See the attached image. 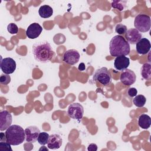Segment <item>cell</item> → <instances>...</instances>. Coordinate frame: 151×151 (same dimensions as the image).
<instances>
[{
    "instance_id": "1",
    "label": "cell",
    "mask_w": 151,
    "mask_h": 151,
    "mask_svg": "<svg viewBox=\"0 0 151 151\" xmlns=\"http://www.w3.org/2000/svg\"><path fill=\"white\" fill-rule=\"evenodd\" d=\"M32 54L35 60L43 63L50 61L54 55L50 44L47 41L35 42L32 46Z\"/></svg>"
},
{
    "instance_id": "2",
    "label": "cell",
    "mask_w": 151,
    "mask_h": 151,
    "mask_svg": "<svg viewBox=\"0 0 151 151\" xmlns=\"http://www.w3.org/2000/svg\"><path fill=\"white\" fill-rule=\"evenodd\" d=\"M109 51L113 57L126 56L130 53V45L123 37L119 35H115L110 41Z\"/></svg>"
},
{
    "instance_id": "3",
    "label": "cell",
    "mask_w": 151,
    "mask_h": 151,
    "mask_svg": "<svg viewBox=\"0 0 151 151\" xmlns=\"http://www.w3.org/2000/svg\"><path fill=\"white\" fill-rule=\"evenodd\" d=\"M6 142L11 145L17 146L22 143L25 139V130L19 125L10 126L5 132Z\"/></svg>"
},
{
    "instance_id": "4",
    "label": "cell",
    "mask_w": 151,
    "mask_h": 151,
    "mask_svg": "<svg viewBox=\"0 0 151 151\" xmlns=\"http://www.w3.org/2000/svg\"><path fill=\"white\" fill-rule=\"evenodd\" d=\"M134 25L139 32H146L150 28V17L146 14H138L134 18Z\"/></svg>"
},
{
    "instance_id": "5",
    "label": "cell",
    "mask_w": 151,
    "mask_h": 151,
    "mask_svg": "<svg viewBox=\"0 0 151 151\" xmlns=\"http://www.w3.org/2000/svg\"><path fill=\"white\" fill-rule=\"evenodd\" d=\"M93 79L103 86H107L111 81V75L110 71L104 67L96 71L93 75Z\"/></svg>"
},
{
    "instance_id": "6",
    "label": "cell",
    "mask_w": 151,
    "mask_h": 151,
    "mask_svg": "<svg viewBox=\"0 0 151 151\" xmlns=\"http://www.w3.org/2000/svg\"><path fill=\"white\" fill-rule=\"evenodd\" d=\"M68 116L73 119L80 120L84 114V109L81 104L78 103H74L71 104L67 110Z\"/></svg>"
},
{
    "instance_id": "7",
    "label": "cell",
    "mask_w": 151,
    "mask_h": 151,
    "mask_svg": "<svg viewBox=\"0 0 151 151\" xmlns=\"http://www.w3.org/2000/svg\"><path fill=\"white\" fill-rule=\"evenodd\" d=\"M80 57V55L78 51L74 49H70L64 52L63 57V60L65 63L73 65L78 63Z\"/></svg>"
},
{
    "instance_id": "8",
    "label": "cell",
    "mask_w": 151,
    "mask_h": 151,
    "mask_svg": "<svg viewBox=\"0 0 151 151\" xmlns=\"http://www.w3.org/2000/svg\"><path fill=\"white\" fill-rule=\"evenodd\" d=\"M1 69L4 74H10L14 72L16 69V63L11 57L4 58L1 61Z\"/></svg>"
},
{
    "instance_id": "9",
    "label": "cell",
    "mask_w": 151,
    "mask_h": 151,
    "mask_svg": "<svg viewBox=\"0 0 151 151\" xmlns=\"http://www.w3.org/2000/svg\"><path fill=\"white\" fill-rule=\"evenodd\" d=\"M120 81L125 86H131L134 84L136 80V76L134 71L130 69L123 71L120 77Z\"/></svg>"
},
{
    "instance_id": "10",
    "label": "cell",
    "mask_w": 151,
    "mask_h": 151,
    "mask_svg": "<svg viewBox=\"0 0 151 151\" xmlns=\"http://www.w3.org/2000/svg\"><path fill=\"white\" fill-rule=\"evenodd\" d=\"M12 122L11 114L7 110H3L0 112V130H6Z\"/></svg>"
},
{
    "instance_id": "11",
    "label": "cell",
    "mask_w": 151,
    "mask_h": 151,
    "mask_svg": "<svg viewBox=\"0 0 151 151\" xmlns=\"http://www.w3.org/2000/svg\"><path fill=\"white\" fill-rule=\"evenodd\" d=\"M24 130L25 134V140L27 142L34 143L37 140L40 130L37 126H31L27 127Z\"/></svg>"
},
{
    "instance_id": "12",
    "label": "cell",
    "mask_w": 151,
    "mask_h": 151,
    "mask_svg": "<svg viewBox=\"0 0 151 151\" xmlns=\"http://www.w3.org/2000/svg\"><path fill=\"white\" fill-rule=\"evenodd\" d=\"M42 31V27L38 23L34 22L28 26L26 31V35L29 39L38 38Z\"/></svg>"
},
{
    "instance_id": "13",
    "label": "cell",
    "mask_w": 151,
    "mask_h": 151,
    "mask_svg": "<svg viewBox=\"0 0 151 151\" xmlns=\"http://www.w3.org/2000/svg\"><path fill=\"white\" fill-rule=\"evenodd\" d=\"M136 44V50L139 54H146L150 50V42L146 38H141Z\"/></svg>"
},
{
    "instance_id": "14",
    "label": "cell",
    "mask_w": 151,
    "mask_h": 151,
    "mask_svg": "<svg viewBox=\"0 0 151 151\" xmlns=\"http://www.w3.org/2000/svg\"><path fill=\"white\" fill-rule=\"evenodd\" d=\"M125 36L127 41L131 44H136L142 38V34L136 28L127 30Z\"/></svg>"
},
{
    "instance_id": "15",
    "label": "cell",
    "mask_w": 151,
    "mask_h": 151,
    "mask_svg": "<svg viewBox=\"0 0 151 151\" xmlns=\"http://www.w3.org/2000/svg\"><path fill=\"white\" fill-rule=\"evenodd\" d=\"M130 64V59L124 55L116 57L114 61V67L118 71H123L127 68Z\"/></svg>"
},
{
    "instance_id": "16",
    "label": "cell",
    "mask_w": 151,
    "mask_h": 151,
    "mask_svg": "<svg viewBox=\"0 0 151 151\" xmlns=\"http://www.w3.org/2000/svg\"><path fill=\"white\" fill-rule=\"evenodd\" d=\"M63 143V140L61 136L57 134H53L50 136L47 146L50 149H59Z\"/></svg>"
},
{
    "instance_id": "17",
    "label": "cell",
    "mask_w": 151,
    "mask_h": 151,
    "mask_svg": "<svg viewBox=\"0 0 151 151\" xmlns=\"http://www.w3.org/2000/svg\"><path fill=\"white\" fill-rule=\"evenodd\" d=\"M138 124L139 127L143 129L149 128L151 124V119L150 116L146 114L140 115L138 119Z\"/></svg>"
},
{
    "instance_id": "18",
    "label": "cell",
    "mask_w": 151,
    "mask_h": 151,
    "mask_svg": "<svg viewBox=\"0 0 151 151\" xmlns=\"http://www.w3.org/2000/svg\"><path fill=\"white\" fill-rule=\"evenodd\" d=\"M38 14L41 18H48L52 15L53 9L50 6L48 5H44L39 8Z\"/></svg>"
},
{
    "instance_id": "19",
    "label": "cell",
    "mask_w": 151,
    "mask_h": 151,
    "mask_svg": "<svg viewBox=\"0 0 151 151\" xmlns=\"http://www.w3.org/2000/svg\"><path fill=\"white\" fill-rule=\"evenodd\" d=\"M141 75L145 80H149L151 78V65L149 62L143 64L141 68Z\"/></svg>"
},
{
    "instance_id": "20",
    "label": "cell",
    "mask_w": 151,
    "mask_h": 151,
    "mask_svg": "<svg viewBox=\"0 0 151 151\" xmlns=\"http://www.w3.org/2000/svg\"><path fill=\"white\" fill-rule=\"evenodd\" d=\"M146 97L142 94L136 96L133 99V104L137 107H143L146 103Z\"/></svg>"
},
{
    "instance_id": "21",
    "label": "cell",
    "mask_w": 151,
    "mask_h": 151,
    "mask_svg": "<svg viewBox=\"0 0 151 151\" xmlns=\"http://www.w3.org/2000/svg\"><path fill=\"white\" fill-rule=\"evenodd\" d=\"M50 135L46 132H40L37 138V141L41 145H45L47 144Z\"/></svg>"
},
{
    "instance_id": "22",
    "label": "cell",
    "mask_w": 151,
    "mask_h": 151,
    "mask_svg": "<svg viewBox=\"0 0 151 151\" xmlns=\"http://www.w3.org/2000/svg\"><path fill=\"white\" fill-rule=\"evenodd\" d=\"M126 5V1H114L111 2V6L113 8L118 9L120 11L124 10Z\"/></svg>"
},
{
    "instance_id": "23",
    "label": "cell",
    "mask_w": 151,
    "mask_h": 151,
    "mask_svg": "<svg viewBox=\"0 0 151 151\" xmlns=\"http://www.w3.org/2000/svg\"><path fill=\"white\" fill-rule=\"evenodd\" d=\"M127 27L122 24H118L116 25L115 27V31L116 33H117L119 35L124 34L127 31Z\"/></svg>"
},
{
    "instance_id": "24",
    "label": "cell",
    "mask_w": 151,
    "mask_h": 151,
    "mask_svg": "<svg viewBox=\"0 0 151 151\" xmlns=\"http://www.w3.org/2000/svg\"><path fill=\"white\" fill-rule=\"evenodd\" d=\"M8 31L11 34H16L18 32V27L14 23H10L7 26Z\"/></svg>"
},
{
    "instance_id": "25",
    "label": "cell",
    "mask_w": 151,
    "mask_h": 151,
    "mask_svg": "<svg viewBox=\"0 0 151 151\" xmlns=\"http://www.w3.org/2000/svg\"><path fill=\"white\" fill-rule=\"evenodd\" d=\"M11 81V77L9 74H2L0 77V83L2 84L6 85L9 84Z\"/></svg>"
},
{
    "instance_id": "26",
    "label": "cell",
    "mask_w": 151,
    "mask_h": 151,
    "mask_svg": "<svg viewBox=\"0 0 151 151\" xmlns=\"http://www.w3.org/2000/svg\"><path fill=\"white\" fill-rule=\"evenodd\" d=\"M0 150H11L12 149L11 147V145L8 143L6 140L0 141Z\"/></svg>"
},
{
    "instance_id": "27",
    "label": "cell",
    "mask_w": 151,
    "mask_h": 151,
    "mask_svg": "<svg viewBox=\"0 0 151 151\" xmlns=\"http://www.w3.org/2000/svg\"><path fill=\"white\" fill-rule=\"evenodd\" d=\"M137 94V90L136 88L131 87L127 90V95L130 97H135Z\"/></svg>"
},
{
    "instance_id": "28",
    "label": "cell",
    "mask_w": 151,
    "mask_h": 151,
    "mask_svg": "<svg viewBox=\"0 0 151 151\" xmlns=\"http://www.w3.org/2000/svg\"><path fill=\"white\" fill-rule=\"evenodd\" d=\"M87 150L88 151H96L97 150V146L95 143H91L88 145Z\"/></svg>"
},
{
    "instance_id": "29",
    "label": "cell",
    "mask_w": 151,
    "mask_h": 151,
    "mask_svg": "<svg viewBox=\"0 0 151 151\" xmlns=\"http://www.w3.org/2000/svg\"><path fill=\"white\" fill-rule=\"evenodd\" d=\"M78 70L80 71H84L85 69H86V66H85V64L83 63H81L79 64L78 65Z\"/></svg>"
}]
</instances>
